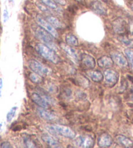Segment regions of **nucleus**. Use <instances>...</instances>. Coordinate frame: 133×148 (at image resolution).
<instances>
[{"mask_svg": "<svg viewBox=\"0 0 133 148\" xmlns=\"http://www.w3.org/2000/svg\"><path fill=\"white\" fill-rule=\"evenodd\" d=\"M39 1L51 9L55 10V11H59L60 9L57 3L53 0H39Z\"/></svg>", "mask_w": 133, "mask_h": 148, "instance_id": "4be33fe9", "label": "nucleus"}, {"mask_svg": "<svg viewBox=\"0 0 133 148\" xmlns=\"http://www.w3.org/2000/svg\"><path fill=\"white\" fill-rule=\"evenodd\" d=\"M97 63L100 67L104 69H110L114 65V61L112 57L107 56H103L99 58L97 60Z\"/></svg>", "mask_w": 133, "mask_h": 148, "instance_id": "9b49d317", "label": "nucleus"}, {"mask_svg": "<svg viewBox=\"0 0 133 148\" xmlns=\"http://www.w3.org/2000/svg\"><path fill=\"white\" fill-rule=\"evenodd\" d=\"M104 78L106 82L111 84H115L119 80V74L115 70L111 69H106L104 72Z\"/></svg>", "mask_w": 133, "mask_h": 148, "instance_id": "6e6552de", "label": "nucleus"}, {"mask_svg": "<svg viewBox=\"0 0 133 148\" xmlns=\"http://www.w3.org/2000/svg\"><path fill=\"white\" fill-rule=\"evenodd\" d=\"M112 142L113 140L110 135L107 133H104L99 137L97 144L101 147H108L112 144Z\"/></svg>", "mask_w": 133, "mask_h": 148, "instance_id": "f8f14e48", "label": "nucleus"}, {"mask_svg": "<svg viewBox=\"0 0 133 148\" xmlns=\"http://www.w3.org/2000/svg\"><path fill=\"white\" fill-rule=\"evenodd\" d=\"M75 1H78V2H81L82 1V0H75Z\"/></svg>", "mask_w": 133, "mask_h": 148, "instance_id": "f704fd0d", "label": "nucleus"}, {"mask_svg": "<svg viewBox=\"0 0 133 148\" xmlns=\"http://www.w3.org/2000/svg\"><path fill=\"white\" fill-rule=\"evenodd\" d=\"M0 147L2 148H11V147H12V145L9 142L5 141V142H3L1 143Z\"/></svg>", "mask_w": 133, "mask_h": 148, "instance_id": "c756f323", "label": "nucleus"}, {"mask_svg": "<svg viewBox=\"0 0 133 148\" xmlns=\"http://www.w3.org/2000/svg\"><path fill=\"white\" fill-rule=\"evenodd\" d=\"M47 21L52 24L56 29H63L65 27V25L61 21V20L55 16L53 15H48L46 18Z\"/></svg>", "mask_w": 133, "mask_h": 148, "instance_id": "f3484780", "label": "nucleus"}, {"mask_svg": "<svg viewBox=\"0 0 133 148\" xmlns=\"http://www.w3.org/2000/svg\"><path fill=\"white\" fill-rule=\"evenodd\" d=\"M125 53L127 56V58L129 59L130 65L133 70V50L130 49V48H127L125 50Z\"/></svg>", "mask_w": 133, "mask_h": 148, "instance_id": "a878e982", "label": "nucleus"}, {"mask_svg": "<svg viewBox=\"0 0 133 148\" xmlns=\"http://www.w3.org/2000/svg\"><path fill=\"white\" fill-rule=\"evenodd\" d=\"M116 140L119 144L125 147H133V142L129 138L118 135L116 136Z\"/></svg>", "mask_w": 133, "mask_h": 148, "instance_id": "aec40b11", "label": "nucleus"}, {"mask_svg": "<svg viewBox=\"0 0 133 148\" xmlns=\"http://www.w3.org/2000/svg\"><path fill=\"white\" fill-rule=\"evenodd\" d=\"M29 67L33 72L40 75L43 77L49 76L52 73V71L49 67L35 60L29 61Z\"/></svg>", "mask_w": 133, "mask_h": 148, "instance_id": "20e7f679", "label": "nucleus"}, {"mask_svg": "<svg viewBox=\"0 0 133 148\" xmlns=\"http://www.w3.org/2000/svg\"><path fill=\"white\" fill-rule=\"evenodd\" d=\"M24 143L27 147H36V145L34 144V142L28 136H25L24 138Z\"/></svg>", "mask_w": 133, "mask_h": 148, "instance_id": "bb28decb", "label": "nucleus"}, {"mask_svg": "<svg viewBox=\"0 0 133 148\" xmlns=\"http://www.w3.org/2000/svg\"><path fill=\"white\" fill-rule=\"evenodd\" d=\"M86 75L95 82H100L103 80L104 77L103 73L97 70L88 69L86 71Z\"/></svg>", "mask_w": 133, "mask_h": 148, "instance_id": "dca6fc26", "label": "nucleus"}, {"mask_svg": "<svg viewBox=\"0 0 133 148\" xmlns=\"http://www.w3.org/2000/svg\"><path fill=\"white\" fill-rule=\"evenodd\" d=\"M46 129L50 133L61 135L70 139H73L76 137L75 131L66 126L60 125H47L46 127Z\"/></svg>", "mask_w": 133, "mask_h": 148, "instance_id": "f03ea898", "label": "nucleus"}, {"mask_svg": "<svg viewBox=\"0 0 133 148\" xmlns=\"http://www.w3.org/2000/svg\"><path fill=\"white\" fill-rule=\"evenodd\" d=\"M129 30L130 33L133 34V20H130V24H129Z\"/></svg>", "mask_w": 133, "mask_h": 148, "instance_id": "473e14b6", "label": "nucleus"}, {"mask_svg": "<svg viewBox=\"0 0 133 148\" xmlns=\"http://www.w3.org/2000/svg\"><path fill=\"white\" fill-rule=\"evenodd\" d=\"M91 9L97 14L100 15H105L106 14V9L105 7L100 1H94L91 3Z\"/></svg>", "mask_w": 133, "mask_h": 148, "instance_id": "2eb2a0df", "label": "nucleus"}, {"mask_svg": "<svg viewBox=\"0 0 133 148\" xmlns=\"http://www.w3.org/2000/svg\"><path fill=\"white\" fill-rule=\"evenodd\" d=\"M114 31L118 34H124L126 31V23L123 20L118 18L114 20L112 24Z\"/></svg>", "mask_w": 133, "mask_h": 148, "instance_id": "ddd939ff", "label": "nucleus"}, {"mask_svg": "<svg viewBox=\"0 0 133 148\" xmlns=\"http://www.w3.org/2000/svg\"><path fill=\"white\" fill-rule=\"evenodd\" d=\"M65 41L66 42V44L69 45L71 46H74V47L78 46V39H77V37L73 34L66 35L65 37Z\"/></svg>", "mask_w": 133, "mask_h": 148, "instance_id": "412c9836", "label": "nucleus"}, {"mask_svg": "<svg viewBox=\"0 0 133 148\" xmlns=\"http://www.w3.org/2000/svg\"><path fill=\"white\" fill-rule=\"evenodd\" d=\"M35 49L43 58L48 60V62L52 63L53 64H58L60 63V57L54 52V50L48 46L43 44V43H37L35 45Z\"/></svg>", "mask_w": 133, "mask_h": 148, "instance_id": "f257e3e1", "label": "nucleus"}, {"mask_svg": "<svg viewBox=\"0 0 133 148\" xmlns=\"http://www.w3.org/2000/svg\"><path fill=\"white\" fill-rule=\"evenodd\" d=\"M2 88H3V80H2L1 78H0V97H1V95Z\"/></svg>", "mask_w": 133, "mask_h": 148, "instance_id": "72a5a7b5", "label": "nucleus"}, {"mask_svg": "<svg viewBox=\"0 0 133 148\" xmlns=\"http://www.w3.org/2000/svg\"><path fill=\"white\" fill-rule=\"evenodd\" d=\"M9 16L8 11H7V9H5L3 11V21L5 23L7 22V20H9Z\"/></svg>", "mask_w": 133, "mask_h": 148, "instance_id": "7c9ffc66", "label": "nucleus"}, {"mask_svg": "<svg viewBox=\"0 0 133 148\" xmlns=\"http://www.w3.org/2000/svg\"><path fill=\"white\" fill-rule=\"evenodd\" d=\"M111 57L114 62L121 67H126L128 66V61L123 53L119 52H113L111 53Z\"/></svg>", "mask_w": 133, "mask_h": 148, "instance_id": "0eeeda50", "label": "nucleus"}, {"mask_svg": "<svg viewBox=\"0 0 133 148\" xmlns=\"http://www.w3.org/2000/svg\"><path fill=\"white\" fill-rule=\"evenodd\" d=\"M131 9H132V11H133V3H132V5H131Z\"/></svg>", "mask_w": 133, "mask_h": 148, "instance_id": "c9c22d12", "label": "nucleus"}, {"mask_svg": "<svg viewBox=\"0 0 133 148\" xmlns=\"http://www.w3.org/2000/svg\"><path fill=\"white\" fill-rule=\"evenodd\" d=\"M82 63L85 67L88 69H92L95 67V60L89 55H84L82 58Z\"/></svg>", "mask_w": 133, "mask_h": 148, "instance_id": "a211bd4d", "label": "nucleus"}, {"mask_svg": "<svg viewBox=\"0 0 133 148\" xmlns=\"http://www.w3.org/2000/svg\"><path fill=\"white\" fill-rule=\"evenodd\" d=\"M16 110H17V107L13 106L12 107L11 110L8 112V113H7V116H6L7 122H10L12 119H13V117L15 116V114H16Z\"/></svg>", "mask_w": 133, "mask_h": 148, "instance_id": "393cba45", "label": "nucleus"}, {"mask_svg": "<svg viewBox=\"0 0 133 148\" xmlns=\"http://www.w3.org/2000/svg\"><path fill=\"white\" fill-rule=\"evenodd\" d=\"M42 140L44 141L46 144L50 147H60V143L58 142V140H56L52 136H50L48 134H43L41 137Z\"/></svg>", "mask_w": 133, "mask_h": 148, "instance_id": "6ab92c4d", "label": "nucleus"}, {"mask_svg": "<svg viewBox=\"0 0 133 148\" xmlns=\"http://www.w3.org/2000/svg\"><path fill=\"white\" fill-rule=\"evenodd\" d=\"M32 99L35 103H36L40 107L45 109L50 108V104L38 93H33L32 94Z\"/></svg>", "mask_w": 133, "mask_h": 148, "instance_id": "9d476101", "label": "nucleus"}, {"mask_svg": "<svg viewBox=\"0 0 133 148\" xmlns=\"http://www.w3.org/2000/svg\"><path fill=\"white\" fill-rule=\"evenodd\" d=\"M33 31L36 36L40 40H41L46 45L48 46L53 50H56V45L54 43V40H53L54 37L52 35L40 27V25H35L33 27Z\"/></svg>", "mask_w": 133, "mask_h": 148, "instance_id": "7ed1b4c3", "label": "nucleus"}, {"mask_svg": "<svg viewBox=\"0 0 133 148\" xmlns=\"http://www.w3.org/2000/svg\"><path fill=\"white\" fill-rule=\"evenodd\" d=\"M29 79L32 82L35 84H40L43 81V76L34 72H32L29 74Z\"/></svg>", "mask_w": 133, "mask_h": 148, "instance_id": "5701e85b", "label": "nucleus"}, {"mask_svg": "<svg viewBox=\"0 0 133 148\" xmlns=\"http://www.w3.org/2000/svg\"><path fill=\"white\" fill-rule=\"evenodd\" d=\"M37 113L42 119L46 121H53L56 119V116L54 113L48 110V109L43 108L42 107H38L37 108Z\"/></svg>", "mask_w": 133, "mask_h": 148, "instance_id": "1a4fd4ad", "label": "nucleus"}, {"mask_svg": "<svg viewBox=\"0 0 133 148\" xmlns=\"http://www.w3.org/2000/svg\"><path fill=\"white\" fill-rule=\"evenodd\" d=\"M61 48L64 50V52L67 53V54L75 60H79V56L78 54L77 50L75 49L73 47L68 44L62 43L61 44Z\"/></svg>", "mask_w": 133, "mask_h": 148, "instance_id": "4468645a", "label": "nucleus"}, {"mask_svg": "<svg viewBox=\"0 0 133 148\" xmlns=\"http://www.w3.org/2000/svg\"><path fill=\"white\" fill-rule=\"evenodd\" d=\"M38 91L40 93V95H41L43 98H44L46 101H47L49 104H52L53 103V99L50 96H49L47 93V92H45V90H43V89L40 88L38 90Z\"/></svg>", "mask_w": 133, "mask_h": 148, "instance_id": "b1692460", "label": "nucleus"}, {"mask_svg": "<svg viewBox=\"0 0 133 148\" xmlns=\"http://www.w3.org/2000/svg\"><path fill=\"white\" fill-rule=\"evenodd\" d=\"M53 1H56V3L60 4V5H62V6H65L67 3V1H66V0H53Z\"/></svg>", "mask_w": 133, "mask_h": 148, "instance_id": "2f4dec72", "label": "nucleus"}, {"mask_svg": "<svg viewBox=\"0 0 133 148\" xmlns=\"http://www.w3.org/2000/svg\"><path fill=\"white\" fill-rule=\"evenodd\" d=\"M36 20L40 27H43V29L46 30V31H47L49 34L52 35L53 37L58 39L59 37V34L58 31L52 24H50V23L47 21V19H45L44 17H43L41 16V15L37 14L36 16Z\"/></svg>", "mask_w": 133, "mask_h": 148, "instance_id": "39448f33", "label": "nucleus"}, {"mask_svg": "<svg viewBox=\"0 0 133 148\" xmlns=\"http://www.w3.org/2000/svg\"><path fill=\"white\" fill-rule=\"evenodd\" d=\"M36 5H37V6L39 7V8L40 10H41L42 11H43V12L48 11V9H47V7L45 5L43 4V3H41V2H40V3H39V2H36Z\"/></svg>", "mask_w": 133, "mask_h": 148, "instance_id": "c85d7f7f", "label": "nucleus"}, {"mask_svg": "<svg viewBox=\"0 0 133 148\" xmlns=\"http://www.w3.org/2000/svg\"><path fill=\"white\" fill-rule=\"evenodd\" d=\"M74 144L77 147L90 148L93 147L95 141L93 138L91 136L80 135L74 140Z\"/></svg>", "mask_w": 133, "mask_h": 148, "instance_id": "423d86ee", "label": "nucleus"}, {"mask_svg": "<svg viewBox=\"0 0 133 148\" xmlns=\"http://www.w3.org/2000/svg\"><path fill=\"white\" fill-rule=\"evenodd\" d=\"M119 40L123 43V44L125 45H127V46L130 45V43H131V40L128 39V38L126 37H119Z\"/></svg>", "mask_w": 133, "mask_h": 148, "instance_id": "cd10ccee", "label": "nucleus"}]
</instances>
